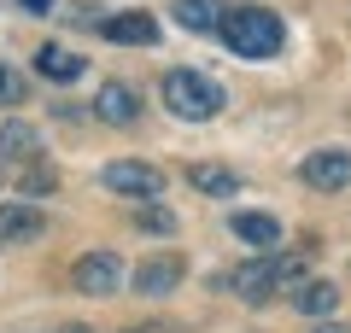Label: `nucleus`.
<instances>
[{"instance_id": "obj_22", "label": "nucleus", "mask_w": 351, "mask_h": 333, "mask_svg": "<svg viewBox=\"0 0 351 333\" xmlns=\"http://www.w3.org/2000/svg\"><path fill=\"white\" fill-rule=\"evenodd\" d=\"M59 333H94V328H82V321H71V328H59Z\"/></svg>"}, {"instance_id": "obj_9", "label": "nucleus", "mask_w": 351, "mask_h": 333, "mask_svg": "<svg viewBox=\"0 0 351 333\" xmlns=\"http://www.w3.org/2000/svg\"><path fill=\"white\" fill-rule=\"evenodd\" d=\"M41 228H47V210H36L29 199L0 205V246H12V240H36Z\"/></svg>"}, {"instance_id": "obj_5", "label": "nucleus", "mask_w": 351, "mask_h": 333, "mask_svg": "<svg viewBox=\"0 0 351 333\" xmlns=\"http://www.w3.org/2000/svg\"><path fill=\"white\" fill-rule=\"evenodd\" d=\"M182 275H188V263L176 258V251H164V258H141V269H135V298H164V293H176Z\"/></svg>"}, {"instance_id": "obj_14", "label": "nucleus", "mask_w": 351, "mask_h": 333, "mask_svg": "<svg viewBox=\"0 0 351 333\" xmlns=\"http://www.w3.org/2000/svg\"><path fill=\"white\" fill-rule=\"evenodd\" d=\"M188 182L199 187V193H211V199H234L240 193V175L228 170V164H188Z\"/></svg>"}, {"instance_id": "obj_10", "label": "nucleus", "mask_w": 351, "mask_h": 333, "mask_svg": "<svg viewBox=\"0 0 351 333\" xmlns=\"http://www.w3.org/2000/svg\"><path fill=\"white\" fill-rule=\"evenodd\" d=\"M234 293L246 298V304H269V298L281 293V286H276V258L240 263V269H234Z\"/></svg>"}, {"instance_id": "obj_4", "label": "nucleus", "mask_w": 351, "mask_h": 333, "mask_svg": "<svg viewBox=\"0 0 351 333\" xmlns=\"http://www.w3.org/2000/svg\"><path fill=\"white\" fill-rule=\"evenodd\" d=\"M100 182L112 187V193H129V199H158L164 175H158V164H147V158H112L100 170Z\"/></svg>"}, {"instance_id": "obj_1", "label": "nucleus", "mask_w": 351, "mask_h": 333, "mask_svg": "<svg viewBox=\"0 0 351 333\" xmlns=\"http://www.w3.org/2000/svg\"><path fill=\"white\" fill-rule=\"evenodd\" d=\"M217 29H223L228 53H240V59H269L287 41V29H281V18L269 6H234V12H223Z\"/></svg>"}, {"instance_id": "obj_20", "label": "nucleus", "mask_w": 351, "mask_h": 333, "mask_svg": "<svg viewBox=\"0 0 351 333\" xmlns=\"http://www.w3.org/2000/svg\"><path fill=\"white\" fill-rule=\"evenodd\" d=\"M316 333H351V328H346V321H334V316H322V321H316Z\"/></svg>"}, {"instance_id": "obj_8", "label": "nucleus", "mask_w": 351, "mask_h": 333, "mask_svg": "<svg viewBox=\"0 0 351 333\" xmlns=\"http://www.w3.org/2000/svg\"><path fill=\"white\" fill-rule=\"evenodd\" d=\"M76 286H82L88 298L117 293V258L112 251H82V258H76Z\"/></svg>"}, {"instance_id": "obj_2", "label": "nucleus", "mask_w": 351, "mask_h": 333, "mask_svg": "<svg viewBox=\"0 0 351 333\" xmlns=\"http://www.w3.org/2000/svg\"><path fill=\"white\" fill-rule=\"evenodd\" d=\"M158 94L170 106V117H182V123H211L217 111H223V88L199 71H164Z\"/></svg>"}, {"instance_id": "obj_17", "label": "nucleus", "mask_w": 351, "mask_h": 333, "mask_svg": "<svg viewBox=\"0 0 351 333\" xmlns=\"http://www.w3.org/2000/svg\"><path fill=\"white\" fill-rule=\"evenodd\" d=\"M135 228H147V234H176L182 222H176V210H170V205H158V199H147V205L135 210Z\"/></svg>"}, {"instance_id": "obj_15", "label": "nucleus", "mask_w": 351, "mask_h": 333, "mask_svg": "<svg viewBox=\"0 0 351 333\" xmlns=\"http://www.w3.org/2000/svg\"><path fill=\"white\" fill-rule=\"evenodd\" d=\"M170 12H176V24H188L193 36H205V29L223 24V6H217V0H176Z\"/></svg>"}, {"instance_id": "obj_19", "label": "nucleus", "mask_w": 351, "mask_h": 333, "mask_svg": "<svg viewBox=\"0 0 351 333\" xmlns=\"http://www.w3.org/2000/svg\"><path fill=\"white\" fill-rule=\"evenodd\" d=\"M0 106H24V76L0 59Z\"/></svg>"}, {"instance_id": "obj_11", "label": "nucleus", "mask_w": 351, "mask_h": 333, "mask_svg": "<svg viewBox=\"0 0 351 333\" xmlns=\"http://www.w3.org/2000/svg\"><path fill=\"white\" fill-rule=\"evenodd\" d=\"M41 147V129L24 123V117H6L0 123V164H29Z\"/></svg>"}, {"instance_id": "obj_3", "label": "nucleus", "mask_w": 351, "mask_h": 333, "mask_svg": "<svg viewBox=\"0 0 351 333\" xmlns=\"http://www.w3.org/2000/svg\"><path fill=\"white\" fill-rule=\"evenodd\" d=\"M299 175H304L311 193H346L351 187V152L346 147H316L311 158L299 164Z\"/></svg>"}, {"instance_id": "obj_13", "label": "nucleus", "mask_w": 351, "mask_h": 333, "mask_svg": "<svg viewBox=\"0 0 351 333\" xmlns=\"http://www.w3.org/2000/svg\"><path fill=\"white\" fill-rule=\"evenodd\" d=\"M36 71L47 76V82H76V76L88 71V59H76L71 47H53V41H41V53H36Z\"/></svg>"}, {"instance_id": "obj_23", "label": "nucleus", "mask_w": 351, "mask_h": 333, "mask_svg": "<svg viewBox=\"0 0 351 333\" xmlns=\"http://www.w3.org/2000/svg\"><path fill=\"white\" fill-rule=\"evenodd\" d=\"M123 333H164V328H123Z\"/></svg>"}, {"instance_id": "obj_21", "label": "nucleus", "mask_w": 351, "mask_h": 333, "mask_svg": "<svg viewBox=\"0 0 351 333\" xmlns=\"http://www.w3.org/2000/svg\"><path fill=\"white\" fill-rule=\"evenodd\" d=\"M18 6H29V12H53V0H18Z\"/></svg>"}, {"instance_id": "obj_18", "label": "nucleus", "mask_w": 351, "mask_h": 333, "mask_svg": "<svg viewBox=\"0 0 351 333\" xmlns=\"http://www.w3.org/2000/svg\"><path fill=\"white\" fill-rule=\"evenodd\" d=\"M18 187H24L29 199H41V193H53V187H59V170H53V164H29V170L18 175Z\"/></svg>"}, {"instance_id": "obj_12", "label": "nucleus", "mask_w": 351, "mask_h": 333, "mask_svg": "<svg viewBox=\"0 0 351 333\" xmlns=\"http://www.w3.org/2000/svg\"><path fill=\"white\" fill-rule=\"evenodd\" d=\"M228 228H234V240H246V246H276L281 240V217L276 210H234Z\"/></svg>"}, {"instance_id": "obj_7", "label": "nucleus", "mask_w": 351, "mask_h": 333, "mask_svg": "<svg viewBox=\"0 0 351 333\" xmlns=\"http://www.w3.org/2000/svg\"><path fill=\"white\" fill-rule=\"evenodd\" d=\"M94 117H106L112 129L141 123V94L129 82H100V94H94Z\"/></svg>"}, {"instance_id": "obj_16", "label": "nucleus", "mask_w": 351, "mask_h": 333, "mask_svg": "<svg viewBox=\"0 0 351 333\" xmlns=\"http://www.w3.org/2000/svg\"><path fill=\"white\" fill-rule=\"evenodd\" d=\"M299 310H304V316H316V321L334 316V310H339V286H334V281H311V286H299Z\"/></svg>"}, {"instance_id": "obj_6", "label": "nucleus", "mask_w": 351, "mask_h": 333, "mask_svg": "<svg viewBox=\"0 0 351 333\" xmlns=\"http://www.w3.org/2000/svg\"><path fill=\"white\" fill-rule=\"evenodd\" d=\"M100 36L117 41V47H152L164 29H158L152 12H112V18H100Z\"/></svg>"}]
</instances>
